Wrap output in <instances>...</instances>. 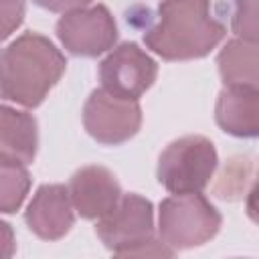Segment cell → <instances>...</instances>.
<instances>
[{
    "label": "cell",
    "mask_w": 259,
    "mask_h": 259,
    "mask_svg": "<svg viewBox=\"0 0 259 259\" xmlns=\"http://www.w3.org/2000/svg\"><path fill=\"white\" fill-rule=\"evenodd\" d=\"M67 67L63 53L42 34L24 32L0 51V99L36 107Z\"/></svg>",
    "instance_id": "6da1fadb"
},
{
    "label": "cell",
    "mask_w": 259,
    "mask_h": 259,
    "mask_svg": "<svg viewBox=\"0 0 259 259\" xmlns=\"http://www.w3.org/2000/svg\"><path fill=\"white\" fill-rule=\"evenodd\" d=\"M223 36L225 26L212 16L210 0H162L144 42L166 61H188L208 55Z\"/></svg>",
    "instance_id": "7a4b0ae2"
},
{
    "label": "cell",
    "mask_w": 259,
    "mask_h": 259,
    "mask_svg": "<svg viewBox=\"0 0 259 259\" xmlns=\"http://www.w3.org/2000/svg\"><path fill=\"white\" fill-rule=\"evenodd\" d=\"M95 233L115 255H166L174 251L154 239V206L140 194H123L117 204L97 219Z\"/></svg>",
    "instance_id": "3957f363"
},
{
    "label": "cell",
    "mask_w": 259,
    "mask_h": 259,
    "mask_svg": "<svg viewBox=\"0 0 259 259\" xmlns=\"http://www.w3.org/2000/svg\"><path fill=\"white\" fill-rule=\"evenodd\" d=\"M221 221V212L200 192L174 194L160 202V241L172 251L192 249L210 241Z\"/></svg>",
    "instance_id": "277c9868"
},
{
    "label": "cell",
    "mask_w": 259,
    "mask_h": 259,
    "mask_svg": "<svg viewBox=\"0 0 259 259\" xmlns=\"http://www.w3.org/2000/svg\"><path fill=\"white\" fill-rule=\"evenodd\" d=\"M217 150L204 136H184L174 140L158 160V180L172 192H200L217 170Z\"/></svg>",
    "instance_id": "5b68a950"
},
{
    "label": "cell",
    "mask_w": 259,
    "mask_h": 259,
    "mask_svg": "<svg viewBox=\"0 0 259 259\" xmlns=\"http://www.w3.org/2000/svg\"><path fill=\"white\" fill-rule=\"evenodd\" d=\"M83 125L95 142L117 146L138 134L142 125V109L138 99H123L101 87L91 91L85 101Z\"/></svg>",
    "instance_id": "8992f818"
},
{
    "label": "cell",
    "mask_w": 259,
    "mask_h": 259,
    "mask_svg": "<svg viewBox=\"0 0 259 259\" xmlns=\"http://www.w3.org/2000/svg\"><path fill=\"white\" fill-rule=\"evenodd\" d=\"M57 36L71 55L97 57L113 49L117 40V24L111 12L103 4H97L65 12L57 22Z\"/></svg>",
    "instance_id": "52a82bcc"
},
{
    "label": "cell",
    "mask_w": 259,
    "mask_h": 259,
    "mask_svg": "<svg viewBox=\"0 0 259 259\" xmlns=\"http://www.w3.org/2000/svg\"><path fill=\"white\" fill-rule=\"evenodd\" d=\"M156 75V61L136 42L115 47L99 63V79L103 89L123 99H138L146 89L152 87Z\"/></svg>",
    "instance_id": "ba28073f"
},
{
    "label": "cell",
    "mask_w": 259,
    "mask_h": 259,
    "mask_svg": "<svg viewBox=\"0 0 259 259\" xmlns=\"http://www.w3.org/2000/svg\"><path fill=\"white\" fill-rule=\"evenodd\" d=\"M69 196L83 219H101L121 198L117 178L103 166H85L71 176Z\"/></svg>",
    "instance_id": "9c48e42d"
},
{
    "label": "cell",
    "mask_w": 259,
    "mask_h": 259,
    "mask_svg": "<svg viewBox=\"0 0 259 259\" xmlns=\"http://www.w3.org/2000/svg\"><path fill=\"white\" fill-rule=\"evenodd\" d=\"M24 221L28 229L45 241L65 237L75 223L69 188L63 184H42L32 196Z\"/></svg>",
    "instance_id": "30bf717a"
},
{
    "label": "cell",
    "mask_w": 259,
    "mask_h": 259,
    "mask_svg": "<svg viewBox=\"0 0 259 259\" xmlns=\"http://www.w3.org/2000/svg\"><path fill=\"white\" fill-rule=\"evenodd\" d=\"M214 119L219 127L237 138L259 134V91L257 87H225L219 93Z\"/></svg>",
    "instance_id": "8fae6325"
},
{
    "label": "cell",
    "mask_w": 259,
    "mask_h": 259,
    "mask_svg": "<svg viewBox=\"0 0 259 259\" xmlns=\"http://www.w3.org/2000/svg\"><path fill=\"white\" fill-rule=\"evenodd\" d=\"M38 148L36 119L8 105H0V162L32 164Z\"/></svg>",
    "instance_id": "7c38bea8"
},
{
    "label": "cell",
    "mask_w": 259,
    "mask_h": 259,
    "mask_svg": "<svg viewBox=\"0 0 259 259\" xmlns=\"http://www.w3.org/2000/svg\"><path fill=\"white\" fill-rule=\"evenodd\" d=\"M227 87H257V42L233 38L217 57Z\"/></svg>",
    "instance_id": "4fadbf2b"
},
{
    "label": "cell",
    "mask_w": 259,
    "mask_h": 259,
    "mask_svg": "<svg viewBox=\"0 0 259 259\" xmlns=\"http://www.w3.org/2000/svg\"><path fill=\"white\" fill-rule=\"evenodd\" d=\"M30 188V174L24 166L0 162V212H16Z\"/></svg>",
    "instance_id": "5bb4252c"
},
{
    "label": "cell",
    "mask_w": 259,
    "mask_h": 259,
    "mask_svg": "<svg viewBox=\"0 0 259 259\" xmlns=\"http://www.w3.org/2000/svg\"><path fill=\"white\" fill-rule=\"evenodd\" d=\"M233 30L239 38L257 42V0H235Z\"/></svg>",
    "instance_id": "9a60e30c"
},
{
    "label": "cell",
    "mask_w": 259,
    "mask_h": 259,
    "mask_svg": "<svg viewBox=\"0 0 259 259\" xmlns=\"http://www.w3.org/2000/svg\"><path fill=\"white\" fill-rule=\"evenodd\" d=\"M24 20V0H0V40H6Z\"/></svg>",
    "instance_id": "2e32d148"
},
{
    "label": "cell",
    "mask_w": 259,
    "mask_h": 259,
    "mask_svg": "<svg viewBox=\"0 0 259 259\" xmlns=\"http://www.w3.org/2000/svg\"><path fill=\"white\" fill-rule=\"evenodd\" d=\"M36 6L49 10V12H71L77 8H85L93 0H32Z\"/></svg>",
    "instance_id": "e0dca14e"
},
{
    "label": "cell",
    "mask_w": 259,
    "mask_h": 259,
    "mask_svg": "<svg viewBox=\"0 0 259 259\" xmlns=\"http://www.w3.org/2000/svg\"><path fill=\"white\" fill-rule=\"evenodd\" d=\"M16 251V243H14V233L12 227L4 221H0V259L12 257Z\"/></svg>",
    "instance_id": "ac0fdd59"
}]
</instances>
